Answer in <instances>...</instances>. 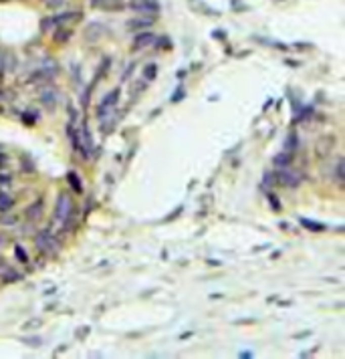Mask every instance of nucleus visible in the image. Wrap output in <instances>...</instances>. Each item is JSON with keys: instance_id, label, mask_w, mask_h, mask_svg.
Returning a JSON list of instances; mask_svg holds the SVG:
<instances>
[{"instance_id": "nucleus-30", "label": "nucleus", "mask_w": 345, "mask_h": 359, "mask_svg": "<svg viewBox=\"0 0 345 359\" xmlns=\"http://www.w3.org/2000/svg\"><path fill=\"white\" fill-rule=\"evenodd\" d=\"M267 198L271 200V208H273V210H281V204H279V200H277V196H275V194L267 192Z\"/></svg>"}, {"instance_id": "nucleus-25", "label": "nucleus", "mask_w": 345, "mask_h": 359, "mask_svg": "<svg viewBox=\"0 0 345 359\" xmlns=\"http://www.w3.org/2000/svg\"><path fill=\"white\" fill-rule=\"evenodd\" d=\"M42 325V321L38 319V317H34V319H30V321H26V323H22V331H30V329H38Z\"/></svg>"}, {"instance_id": "nucleus-10", "label": "nucleus", "mask_w": 345, "mask_h": 359, "mask_svg": "<svg viewBox=\"0 0 345 359\" xmlns=\"http://www.w3.org/2000/svg\"><path fill=\"white\" fill-rule=\"evenodd\" d=\"M91 6L97 10H123L125 2L123 0H91Z\"/></svg>"}, {"instance_id": "nucleus-9", "label": "nucleus", "mask_w": 345, "mask_h": 359, "mask_svg": "<svg viewBox=\"0 0 345 359\" xmlns=\"http://www.w3.org/2000/svg\"><path fill=\"white\" fill-rule=\"evenodd\" d=\"M38 97H40L42 105H47L49 109H53V107L57 105V101H59V93H57L55 87H45V89H40Z\"/></svg>"}, {"instance_id": "nucleus-28", "label": "nucleus", "mask_w": 345, "mask_h": 359, "mask_svg": "<svg viewBox=\"0 0 345 359\" xmlns=\"http://www.w3.org/2000/svg\"><path fill=\"white\" fill-rule=\"evenodd\" d=\"M335 176H337V182H339V184H343V158H339V160H337Z\"/></svg>"}, {"instance_id": "nucleus-21", "label": "nucleus", "mask_w": 345, "mask_h": 359, "mask_svg": "<svg viewBox=\"0 0 345 359\" xmlns=\"http://www.w3.org/2000/svg\"><path fill=\"white\" fill-rule=\"evenodd\" d=\"M0 279H2V283H8V285H10V283H16V281H20V275L8 266V268H6V271L0 275Z\"/></svg>"}, {"instance_id": "nucleus-6", "label": "nucleus", "mask_w": 345, "mask_h": 359, "mask_svg": "<svg viewBox=\"0 0 345 359\" xmlns=\"http://www.w3.org/2000/svg\"><path fill=\"white\" fill-rule=\"evenodd\" d=\"M130 6L138 12H144V14H160V2L158 0H132Z\"/></svg>"}, {"instance_id": "nucleus-16", "label": "nucleus", "mask_w": 345, "mask_h": 359, "mask_svg": "<svg viewBox=\"0 0 345 359\" xmlns=\"http://www.w3.org/2000/svg\"><path fill=\"white\" fill-rule=\"evenodd\" d=\"M40 212H42V202L36 200V202L26 210V218H28V220H36V218L40 216Z\"/></svg>"}, {"instance_id": "nucleus-19", "label": "nucleus", "mask_w": 345, "mask_h": 359, "mask_svg": "<svg viewBox=\"0 0 345 359\" xmlns=\"http://www.w3.org/2000/svg\"><path fill=\"white\" fill-rule=\"evenodd\" d=\"M297 148H299V133L291 131L289 138H287V142H285V150H287V152H295Z\"/></svg>"}, {"instance_id": "nucleus-17", "label": "nucleus", "mask_w": 345, "mask_h": 359, "mask_svg": "<svg viewBox=\"0 0 345 359\" xmlns=\"http://www.w3.org/2000/svg\"><path fill=\"white\" fill-rule=\"evenodd\" d=\"M192 6H194V10H198V12H204V14H208V16H218L220 12H216V10H210V6H206L204 2H196V0H188Z\"/></svg>"}, {"instance_id": "nucleus-40", "label": "nucleus", "mask_w": 345, "mask_h": 359, "mask_svg": "<svg viewBox=\"0 0 345 359\" xmlns=\"http://www.w3.org/2000/svg\"><path fill=\"white\" fill-rule=\"evenodd\" d=\"M240 357H252V351H242Z\"/></svg>"}, {"instance_id": "nucleus-33", "label": "nucleus", "mask_w": 345, "mask_h": 359, "mask_svg": "<svg viewBox=\"0 0 345 359\" xmlns=\"http://www.w3.org/2000/svg\"><path fill=\"white\" fill-rule=\"evenodd\" d=\"M22 119H24V123H28V125H32L36 119H38V115H34V113H24L22 115Z\"/></svg>"}, {"instance_id": "nucleus-37", "label": "nucleus", "mask_w": 345, "mask_h": 359, "mask_svg": "<svg viewBox=\"0 0 345 359\" xmlns=\"http://www.w3.org/2000/svg\"><path fill=\"white\" fill-rule=\"evenodd\" d=\"M180 212H182V206H178V208H176V210H174L172 214H170V216H168V220H174V218H176V216H178V214H180Z\"/></svg>"}, {"instance_id": "nucleus-11", "label": "nucleus", "mask_w": 345, "mask_h": 359, "mask_svg": "<svg viewBox=\"0 0 345 359\" xmlns=\"http://www.w3.org/2000/svg\"><path fill=\"white\" fill-rule=\"evenodd\" d=\"M154 40H156V34L154 32H140V34H136V38H134V44H132V49L134 51H140V49H146V47H150V44H154Z\"/></svg>"}, {"instance_id": "nucleus-41", "label": "nucleus", "mask_w": 345, "mask_h": 359, "mask_svg": "<svg viewBox=\"0 0 345 359\" xmlns=\"http://www.w3.org/2000/svg\"><path fill=\"white\" fill-rule=\"evenodd\" d=\"M4 162H6V156H2V154H0V168H2V164H4Z\"/></svg>"}, {"instance_id": "nucleus-43", "label": "nucleus", "mask_w": 345, "mask_h": 359, "mask_svg": "<svg viewBox=\"0 0 345 359\" xmlns=\"http://www.w3.org/2000/svg\"><path fill=\"white\" fill-rule=\"evenodd\" d=\"M0 2H6V0H0Z\"/></svg>"}, {"instance_id": "nucleus-26", "label": "nucleus", "mask_w": 345, "mask_h": 359, "mask_svg": "<svg viewBox=\"0 0 345 359\" xmlns=\"http://www.w3.org/2000/svg\"><path fill=\"white\" fill-rule=\"evenodd\" d=\"M154 47H156V49H170V47H172V42H170V38H168V36H162V38H158V36H156Z\"/></svg>"}, {"instance_id": "nucleus-5", "label": "nucleus", "mask_w": 345, "mask_h": 359, "mask_svg": "<svg viewBox=\"0 0 345 359\" xmlns=\"http://www.w3.org/2000/svg\"><path fill=\"white\" fill-rule=\"evenodd\" d=\"M119 93H121V91H119V87H117V89L109 91V93L101 99V105L97 107V117H101V115L113 111V107H115V103H117V99H119Z\"/></svg>"}, {"instance_id": "nucleus-8", "label": "nucleus", "mask_w": 345, "mask_h": 359, "mask_svg": "<svg viewBox=\"0 0 345 359\" xmlns=\"http://www.w3.org/2000/svg\"><path fill=\"white\" fill-rule=\"evenodd\" d=\"M333 148H335V136H323V138H319L315 150H317V156H319V158H325L327 154L333 152Z\"/></svg>"}, {"instance_id": "nucleus-36", "label": "nucleus", "mask_w": 345, "mask_h": 359, "mask_svg": "<svg viewBox=\"0 0 345 359\" xmlns=\"http://www.w3.org/2000/svg\"><path fill=\"white\" fill-rule=\"evenodd\" d=\"M85 335H89V327H81L79 333H77V339H83Z\"/></svg>"}, {"instance_id": "nucleus-31", "label": "nucleus", "mask_w": 345, "mask_h": 359, "mask_svg": "<svg viewBox=\"0 0 345 359\" xmlns=\"http://www.w3.org/2000/svg\"><path fill=\"white\" fill-rule=\"evenodd\" d=\"M184 97H186V91H184V87H178V91L174 93L170 101H172V103H178V101H180V99H184Z\"/></svg>"}, {"instance_id": "nucleus-2", "label": "nucleus", "mask_w": 345, "mask_h": 359, "mask_svg": "<svg viewBox=\"0 0 345 359\" xmlns=\"http://www.w3.org/2000/svg\"><path fill=\"white\" fill-rule=\"evenodd\" d=\"M275 182L283 184L285 188H297L303 182V174L297 172V170H291L289 166L287 168H279L277 174H275Z\"/></svg>"}, {"instance_id": "nucleus-34", "label": "nucleus", "mask_w": 345, "mask_h": 359, "mask_svg": "<svg viewBox=\"0 0 345 359\" xmlns=\"http://www.w3.org/2000/svg\"><path fill=\"white\" fill-rule=\"evenodd\" d=\"M230 6H234V10H238V12L248 10V6H246V4H242L240 0H232V2H230Z\"/></svg>"}, {"instance_id": "nucleus-29", "label": "nucleus", "mask_w": 345, "mask_h": 359, "mask_svg": "<svg viewBox=\"0 0 345 359\" xmlns=\"http://www.w3.org/2000/svg\"><path fill=\"white\" fill-rule=\"evenodd\" d=\"M22 343H24V345H34V347H36V345L42 343V339H40V337H22Z\"/></svg>"}, {"instance_id": "nucleus-4", "label": "nucleus", "mask_w": 345, "mask_h": 359, "mask_svg": "<svg viewBox=\"0 0 345 359\" xmlns=\"http://www.w3.org/2000/svg\"><path fill=\"white\" fill-rule=\"evenodd\" d=\"M83 18V12L79 10H67V12H61V14H55L51 16V22L53 26H67V24H73V22H79Z\"/></svg>"}, {"instance_id": "nucleus-15", "label": "nucleus", "mask_w": 345, "mask_h": 359, "mask_svg": "<svg viewBox=\"0 0 345 359\" xmlns=\"http://www.w3.org/2000/svg\"><path fill=\"white\" fill-rule=\"evenodd\" d=\"M71 36H73V30H71V28H65V26H57L55 32H53V38H55L57 42H67Z\"/></svg>"}, {"instance_id": "nucleus-12", "label": "nucleus", "mask_w": 345, "mask_h": 359, "mask_svg": "<svg viewBox=\"0 0 345 359\" xmlns=\"http://www.w3.org/2000/svg\"><path fill=\"white\" fill-rule=\"evenodd\" d=\"M103 32H105V26L99 24V22H93V24H87V28H85V38H87L89 42H95Z\"/></svg>"}, {"instance_id": "nucleus-42", "label": "nucleus", "mask_w": 345, "mask_h": 359, "mask_svg": "<svg viewBox=\"0 0 345 359\" xmlns=\"http://www.w3.org/2000/svg\"><path fill=\"white\" fill-rule=\"evenodd\" d=\"M2 69H4V57H0V73H2Z\"/></svg>"}, {"instance_id": "nucleus-39", "label": "nucleus", "mask_w": 345, "mask_h": 359, "mask_svg": "<svg viewBox=\"0 0 345 359\" xmlns=\"http://www.w3.org/2000/svg\"><path fill=\"white\" fill-rule=\"evenodd\" d=\"M6 268H8V264H6V262H4L2 258H0V275H2V273H4Z\"/></svg>"}, {"instance_id": "nucleus-22", "label": "nucleus", "mask_w": 345, "mask_h": 359, "mask_svg": "<svg viewBox=\"0 0 345 359\" xmlns=\"http://www.w3.org/2000/svg\"><path fill=\"white\" fill-rule=\"evenodd\" d=\"M14 206V200H12V196L10 194H6V192H0V212H6V210H10Z\"/></svg>"}, {"instance_id": "nucleus-32", "label": "nucleus", "mask_w": 345, "mask_h": 359, "mask_svg": "<svg viewBox=\"0 0 345 359\" xmlns=\"http://www.w3.org/2000/svg\"><path fill=\"white\" fill-rule=\"evenodd\" d=\"M49 8H61L63 4H65V0H42Z\"/></svg>"}, {"instance_id": "nucleus-7", "label": "nucleus", "mask_w": 345, "mask_h": 359, "mask_svg": "<svg viewBox=\"0 0 345 359\" xmlns=\"http://www.w3.org/2000/svg\"><path fill=\"white\" fill-rule=\"evenodd\" d=\"M154 22H156V14H144V16L127 20V28L130 30H142V28H150Z\"/></svg>"}, {"instance_id": "nucleus-3", "label": "nucleus", "mask_w": 345, "mask_h": 359, "mask_svg": "<svg viewBox=\"0 0 345 359\" xmlns=\"http://www.w3.org/2000/svg\"><path fill=\"white\" fill-rule=\"evenodd\" d=\"M34 244H36V248L42 250V252H51V254H55V252L59 250V244H57V240H55V234H53L49 228H47V230H40V232L36 234Z\"/></svg>"}, {"instance_id": "nucleus-35", "label": "nucleus", "mask_w": 345, "mask_h": 359, "mask_svg": "<svg viewBox=\"0 0 345 359\" xmlns=\"http://www.w3.org/2000/svg\"><path fill=\"white\" fill-rule=\"evenodd\" d=\"M12 182V176L10 174H0V186H8Z\"/></svg>"}, {"instance_id": "nucleus-20", "label": "nucleus", "mask_w": 345, "mask_h": 359, "mask_svg": "<svg viewBox=\"0 0 345 359\" xmlns=\"http://www.w3.org/2000/svg\"><path fill=\"white\" fill-rule=\"evenodd\" d=\"M301 224H303L307 230H311V232H323V230H327V226H325V224L311 222V220H307V218H301Z\"/></svg>"}, {"instance_id": "nucleus-38", "label": "nucleus", "mask_w": 345, "mask_h": 359, "mask_svg": "<svg viewBox=\"0 0 345 359\" xmlns=\"http://www.w3.org/2000/svg\"><path fill=\"white\" fill-rule=\"evenodd\" d=\"M212 36H214V38H216V36H218V38H226V34H224L222 30H214V32H212Z\"/></svg>"}, {"instance_id": "nucleus-27", "label": "nucleus", "mask_w": 345, "mask_h": 359, "mask_svg": "<svg viewBox=\"0 0 345 359\" xmlns=\"http://www.w3.org/2000/svg\"><path fill=\"white\" fill-rule=\"evenodd\" d=\"M273 186H275V174H273V172H267V174L263 176V188L271 190Z\"/></svg>"}, {"instance_id": "nucleus-13", "label": "nucleus", "mask_w": 345, "mask_h": 359, "mask_svg": "<svg viewBox=\"0 0 345 359\" xmlns=\"http://www.w3.org/2000/svg\"><path fill=\"white\" fill-rule=\"evenodd\" d=\"M67 136H69V142L73 146V150L77 154H81V133L75 129V123H69L67 125Z\"/></svg>"}, {"instance_id": "nucleus-14", "label": "nucleus", "mask_w": 345, "mask_h": 359, "mask_svg": "<svg viewBox=\"0 0 345 359\" xmlns=\"http://www.w3.org/2000/svg\"><path fill=\"white\" fill-rule=\"evenodd\" d=\"M291 162H293V154L291 152H281V154H277L275 156V160H273V164H275V168L279 170V168H287V166H291Z\"/></svg>"}, {"instance_id": "nucleus-1", "label": "nucleus", "mask_w": 345, "mask_h": 359, "mask_svg": "<svg viewBox=\"0 0 345 359\" xmlns=\"http://www.w3.org/2000/svg\"><path fill=\"white\" fill-rule=\"evenodd\" d=\"M71 214H73V200L67 192H63V194H59L57 204H55V220L59 224H63Z\"/></svg>"}, {"instance_id": "nucleus-24", "label": "nucleus", "mask_w": 345, "mask_h": 359, "mask_svg": "<svg viewBox=\"0 0 345 359\" xmlns=\"http://www.w3.org/2000/svg\"><path fill=\"white\" fill-rule=\"evenodd\" d=\"M14 252H16V258L22 262V264H28V254H26V250H24V246H20V244H16L14 246Z\"/></svg>"}, {"instance_id": "nucleus-18", "label": "nucleus", "mask_w": 345, "mask_h": 359, "mask_svg": "<svg viewBox=\"0 0 345 359\" xmlns=\"http://www.w3.org/2000/svg\"><path fill=\"white\" fill-rule=\"evenodd\" d=\"M67 180H69V184L73 186V190H75L77 194L83 192V182H81V178L77 176V172H69V174H67Z\"/></svg>"}, {"instance_id": "nucleus-23", "label": "nucleus", "mask_w": 345, "mask_h": 359, "mask_svg": "<svg viewBox=\"0 0 345 359\" xmlns=\"http://www.w3.org/2000/svg\"><path fill=\"white\" fill-rule=\"evenodd\" d=\"M144 77H146V81H154V79L158 77V65H156V63L148 65V67L144 69Z\"/></svg>"}]
</instances>
